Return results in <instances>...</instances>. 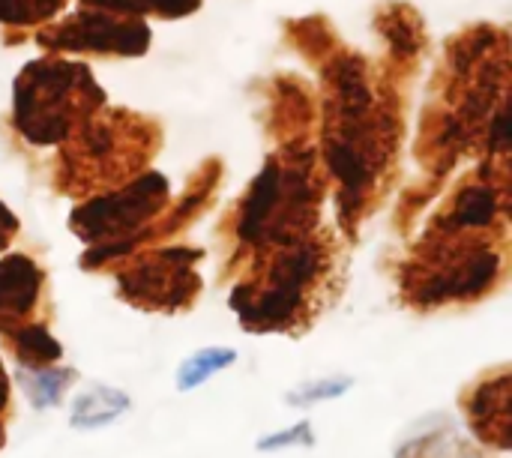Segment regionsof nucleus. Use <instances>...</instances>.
I'll return each mask as SVG.
<instances>
[{"instance_id": "obj_1", "label": "nucleus", "mask_w": 512, "mask_h": 458, "mask_svg": "<svg viewBox=\"0 0 512 458\" xmlns=\"http://www.w3.org/2000/svg\"><path fill=\"white\" fill-rule=\"evenodd\" d=\"M324 276V252L315 243L297 240L279 249L258 279L243 282L231 303L246 327L285 330L300 324V312L312 306V297Z\"/></svg>"}, {"instance_id": "obj_2", "label": "nucleus", "mask_w": 512, "mask_h": 458, "mask_svg": "<svg viewBox=\"0 0 512 458\" xmlns=\"http://www.w3.org/2000/svg\"><path fill=\"white\" fill-rule=\"evenodd\" d=\"M87 81V69L72 63H30L15 81V123L27 141L51 144L66 138L72 126L75 93L96 90V84L84 90L81 84Z\"/></svg>"}, {"instance_id": "obj_3", "label": "nucleus", "mask_w": 512, "mask_h": 458, "mask_svg": "<svg viewBox=\"0 0 512 458\" xmlns=\"http://www.w3.org/2000/svg\"><path fill=\"white\" fill-rule=\"evenodd\" d=\"M168 198V183L159 174H147L123 192L102 195L72 216V228L84 240H117L135 234Z\"/></svg>"}, {"instance_id": "obj_4", "label": "nucleus", "mask_w": 512, "mask_h": 458, "mask_svg": "<svg viewBox=\"0 0 512 458\" xmlns=\"http://www.w3.org/2000/svg\"><path fill=\"white\" fill-rule=\"evenodd\" d=\"M48 45L69 51H108L138 57L150 45V27L141 18H117L108 12H78L66 24L39 36Z\"/></svg>"}, {"instance_id": "obj_5", "label": "nucleus", "mask_w": 512, "mask_h": 458, "mask_svg": "<svg viewBox=\"0 0 512 458\" xmlns=\"http://www.w3.org/2000/svg\"><path fill=\"white\" fill-rule=\"evenodd\" d=\"M192 261L195 258L189 252L150 255L147 261L135 264L129 273H123V294L150 309L153 306L174 309L180 303H189L198 288Z\"/></svg>"}, {"instance_id": "obj_6", "label": "nucleus", "mask_w": 512, "mask_h": 458, "mask_svg": "<svg viewBox=\"0 0 512 458\" xmlns=\"http://www.w3.org/2000/svg\"><path fill=\"white\" fill-rule=\"evenodd\" d=\"M39 288H42V273L30 258L24 255L3 258L0 261V321L15 324L18 318H24L36 306Z\"/></svg>"}, {"instance_id": "obj_7", "label": "nucleus", "mask_w": 512, "mask_h": 458, "mask_svg": "<svg viewBox=\"0 0 512 458\" xmlns=\"http://www.w3.org/2000/svg\"><path fill=\"white\" fill-rule=\"evenodd\" d=\"M126 411H129L126 393L96 384V387L78 393V399L72 402V426L75 429H102V426L114 423L117 417H123Z\"/></svg>"}, {"instance_id": "obj_8", "label": "nucleus", "mask_w": 512, "mask_h": 458, "mask_svg": "<svg viewBox=\"0 0 512 458\" xmlns=\"http://www.w3.org/2000/svg\"><path fill=\"white\" fill-rule=\"evenodd\" d=\"M18 378H21V387L33 399L36 408H51L66 393V387L75 381V372L39 366V369H18Z\"/></svg>"}, {"instance_id": "obj_9", "label": "nucleus", "mask_w": 512, "mask_h": 458, "mask_svg": "<svg viewBox=\"0 0 512 458\" xmlns=\"http://www.w3.org/2000/svg\"><path fill=\"white\" fill-rule=\"evenodd\" d=\"M234 360H237V354L231 348H204V351H195L189 360H183V366L177 372V390L180 393H189V390L201 387L204 381H210V375L228 369Z\"/></svg>"}, {"instance_id": "obj_10", "label": "nucleus", "mask_w": 512, "mask_h": 458, "mask_svg": "<svg viewBox=\"0 0 512 458\" xmlns=\"http://www.w3.org/2000/svg\"><path fill=\"white\" fill-rule=\"evenodd\" d=\"M498 198L492 186H471L459 195L453 210V228H486L495 222Z\"/></svg>"}, {"instance_id": "obj_11", "label": "nucleus", "mask_w": 512, "mask_h": 458, "mask_svg": "<svg viewBox=\"0 0 512 458\" xmlns=\"http://www.w3.org/2000/svg\"><path fill=\"white\" fill-rule=\"evenodd\" d=\"M90 3L99 9H111V12H132V15L159 12L168 18L189 15L201 6V0H90Z\"/></svg>"}, {"instance_id": "obj_12", "label": "nucleus", "mask_w": 512, "mask_h": 458, "mask_svg": "<svg viewBox=\"0 0 512 458\" xmlns=\"http://www.w3.org/2000/svg\"><path fill=\"white\" fill-rule=\"evenodd\" d=\"M15 348L21 360L33 363V369L54 363L60 357V345L48 336L45 327H24L21 333H15Z\"/></svg>"}, {"instance_id": "obj_13", "label": "nucleus", "mask_w": 512, "mask_h": 458, "mask_svg": "<svg viewBox=\"0 0 512 458\" xmlns=\"http://www.w3.org/2000/svg\"><path fill=\"white\" fill-rule=\"evenodd\" d=\"M351 387H354V381L351 378H342V375H336V378H315V381L291 390L288 393V405L306 408V405H315V402H330V399L345 396Z\"/></svg>"}, {"instance_id": "obj_14", "label": "nucleus", "mask_w": 512, "mask_h": 458, "mask_svg": "<svg viewBox=\"0 0 512 458\" xmlns=\"http://www.w3.org/2000/svg\"><path fill=\"white\" fill-rule=\"evenodd\" d=\"M315 438H312V429L309 423H300V426H291L285 432H276V435H267L258 441V450L261 453H273V450H285V447H312Z\"/></svg>"}, {"instance_id": "obj_15", "label": "nucleus", "mask_w": 512, "mask_h": 458, "mask_svg": "<svg viewBox=\"0 0 512 458\" xmlns=\"http://www.w3.org/2000/svg\"><path fill=\"white\" fill-rule=\"evenodd\" d=\"M15 228H18V222H15V216L0 204V249L12 240V234H15Z\"/></svg>"}, {"instance_id": "obj_16", "label": "nucleus", "mask_w": 512, "mask_h": 458, "mask_svg": "<svg viewBox=\"0 0 512 458\" xmlns=\"http://www.w3.org/2000/svg\"><path fill=\"white\" fill-rule=\"evenodd\" d=\"M3 411H6V378L0 375V420H3ZM0 444H3V426H0Z\"/></svg>"}]
</instances>
